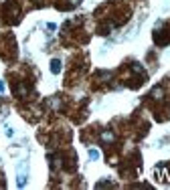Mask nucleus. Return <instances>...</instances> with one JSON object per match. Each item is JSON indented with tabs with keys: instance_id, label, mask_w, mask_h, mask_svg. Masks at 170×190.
<instances>
[{
	"instance_id": "nucleus-4",
	"label": "nucleus",
	"mask_w": 170,
	"mask_h": 190,
	"mask_svg": "<svg viewBox=\"0 0 170 190\" xmlns=\"http://www.w3.org/2000/svg\"><path fill=\"white\" fill-rule=\"evenodd\" d=\"M2 91H4V83L0 81V93H2Z\"/></svg>"
},
{
	"instance_id": "nucleus-3",
	"label": "nucleus",
	"mask_w": 170,
	"mask_h": 190,
	"mask_svg": "<svg viewBox=\"0 0 170 190\" xmlns=\"http://www.w3.org/2000/svg\"><path fill=\"white\" fill-rule=\"evenodd\" d=\"M89 158L91 160H99V152L97 150H89Z\"/></svg>"
},
{
	"instance_id": "nucleus-1",
	"label": "nucleus",
	"mask_w": 170,
	"mask_h": 190,
	"mask_svg": "<svg viewBox=\"0 0 170 190\" xmlns=\"http://www.w3.org/2000/svg\"><path fill=\"white\" fill-rule=\"evenodd\" d=\"M59 71H61V61H57V59H55V61L51 63V73H55V75H57Z\"/></svg>"
},
{
	"instance_id": "nucleus-2",
	"label": "nucleus",
	"mask_w": 170,
	"mask_h": 190,
	"mask_svg": "<svg viewBox=\"0 0 170 190\" xmlns=\"http://www.w3.org/2000/svg\"><path fill=\"white\" fill-rule=\"evenodd\" d=\"M101 140H103V142H112V140H113V134H112V132H103V134H101Z\"/></svg>"
}]
</instances>
